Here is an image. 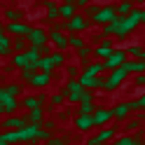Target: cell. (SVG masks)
I'll list each match as a JSON object with an SVG mask.
<instances>
[{
  "instance_id": "cell-1",
  "label": "cell",
  "mask_w": 145,
  "mask_h": 145,
  "mask_svg": "<svg viewBox=\"0 0 145 145\" xmlns=\"http://www.w3.org/2000/svg\"><path fill=\"white\" fill-rule=\"evenodd\" d=\"M91 24H94L91 19H87V16H82V14H75L72 19L66 21V28H63V31H68V33H82V31H87Z\"/></svg>"
},
{
  "instance_id": "cell-2",
  "label": "cell",
  "mask_w": 145,
  "mask_h": 145,
  "mask_svg": "<svg viewBox=\"0 0 145 145\" xmlns=\"http://www.w3.org/2000/svg\"><path fill=\"white\" fill-rule=\"evenodd\" d=\"M117 7H110V5H105V7H101V10H98V14L94 16V24H98V26H108V24H112L115 19H117Z\"/></svg>"
},
{
  "instance_id": "cell-3",
  "label": "cell",
  "mask_w": 145,
  "mask_h": 145,
  "mask_svg": "<svg viewBox=\"0 0 145 145\" xmlns=\"http://www.w3.org/2000/svg\"><path fill=\"white\" fill-rule=\"evenodd\" d=\"M126 56H129V54H126L124 49H115L110 56L105 59V70H115V68H122L124 63H126Z\"/></svg>"
},
{
  "instance_id": "cell-4",
  "label": "cell",
  "mask_w": 145,
  "mask_h": 145,
  "mask_svg": "<svg viewBox=\"0 0 145 145\" xmlns=\"http://www.w3.org/2000/svg\"><path fill=\"white\" fill-rule=\"evenodd\" d=\"M126 75H129V70H126L124 66H122V68H115V70L110 72V77L105 80V87H103V89H117V87L124 82Z\"/></svg>"
},
{
  "instance_id": "cell-5",
  "label": "cell",
  "mask_w": 145,
  "mask_h": 145,
  "mask_svg": "<svg viewBox=\"0 0 145 145\" xmlns=\"http://www.w3.org/2000/svg\"><path fill=\"white\" fill-rule=\"evenodd\" d=\"M28 42H31V47H42V44L49 42V33L44 31V28H31Z\"/></svg>"
},
{
  "instance_id": "cell-6",
  "label": "cell",
  "mask_w": 145,
  "mask_h": 145,
  "mask_svg": "<svg viewBox=\"0 0 145 145\" xmlns=\"http://www.w3.org/2000/svg\"><path fill=\"white\" fill-rule=\"evenodd\" d=\"M5 31H7V33H14L16 38H28L31 26H26V24H21V21H10V24L5 26Z\"/></svg>"
},
{
  "instance_id": "cell-7",
  "label": "cell",
  "mask_w": 145,
  "mask_h": 145,
  "mask_svg": "<svg viewBox=\"0 0 145 145\" xmlns=\"http://www.w3.org/2000/svg\"><path fill=\"white\" fill-rule=\"evenodd\" d=\"M49 42H52L59 52L68 49V35H63V31H49Z\"/></svg>"
},
{
  "instance_id": "cell-8",
  "label": "cell",
  "mask_w": 145,
  "mask_h": 145,
  "mask_svg": "<svg viewBox=\"0 0 145 145\" xmlns=\"http://www.w3.org/2000/svg\"><path fill=\"white\" fill-rule=\"evenodd\" d=\"M112 52H115V49H112V44L108 42V40H103V42H101V44L96 47V52H94V54H96L98 59H108V56H110Z\"/></svg>"
},
{
  "instance_id": "cell-9",
  "label": "cell",
  "mask_w": 145,
  "mask_h": 145,
  "mask_svg": "<svg viewBox=\"0 0 145 145\" xmlns=\"http://www.w3.org/2000/svg\"><path fill=\"white\" fill-rule=\"evenodd\" d=\"M59 12H61V19H72L77 14V7L70 3H63V5H59Z\"/></svg>"
},
{
  "instance_id": "cell-10",
  "label": "cell",
  "mask_w": 145,
  "mask_h": 145,
  "mask_svg": "<svg viewBox=\"0 0 145 145\" xmlns=\"http://www.w3.org/2000/svg\"><path fill=\"white\" fill-rule=\"evenodd\" d=\"M42 5L47 7V21L61 19V12H59V5H56V3H42Z\"/></svg>"
},
{
  "instance_id": "cell-11",
  "label": "cell",
  "mask_w": 145,
  "mask_h": 145,
  "mask_svg": "<svg viewBox=\"0 0 145 145\" xmlns=\"http://www.w3.org/2000/svg\"><path fill=\"white\" fill-rule=\"evenodd\" d=\"M126 19H129V24L133 26V28H136V26H140V24H145V12L143 10H133L129 16H126Z\"/></svg>"
},
{
  "instance_id": "cell-12",
  "label": "cell",
  "mask_w": 145,
  "mask_h": 145,
  "mask_svg": "<svg viewBox=\"0 0 145 145\" xmlns=\"http://www.w3.org/2000/svg\"><path fill=\"white\" fill-rule=\"evenodd\" d=\"M124 68L129 72H145V59H140V61H126Z\"/></svg>"
},
{
  "instance_id": "cell-13",
  "label": "cell",
  "mask_w": 145,
  "mask_h": 145,
  "mask_svg": "<svg viewBox=\"0 0 145 145\" xmlns=\"http://www.w3.org/2000/svg\"><path fill=\"white\" fill-rule=\"evenodd\" d=\"M110 117H115L110 110H96V112H94V124L101 126V124H105L108 120H110Z\"/></svg>"
},
{
  "instance_id": "cell-14",
  "label": "cell",
  "mask_w": 145,
  "mask_h": 145,
  "mask_svg": "<svg viewBox=\"0 0 145 145\" xmlns=\"http://www.w3.org/2000/svg\"><path fill=\"white\" fill-rule=\"evenodd\" d=\"M131 12H133L131 0H122V3H117V14H120V16H129Z\"/></svg>"
},
{
  "instance_id": "cell-15",
  "label": "cell",
  "mask_w": 145,
  "mask_h": 145,
  "mask_svg": "<svg viewBox=\"0 0 145 145\" xmlns=\"http://www.w3.org/2000/svg\"><path fill=\"white\" fill-rule=\"evenodd\" d=\"M68 47H75V49L84 47V38H82L80 33H70V35H68Z\"/></svg>"
},
{
  "instance_id": "cell-16",
  "label": "cell",
  "mask_w": 145,
  "mask_h": 145,
  "mask_svg": "<svg viewBox=\"0 0 145 145\" xmlns=\"http://www.w3.org/2000/svg\"><path fill=\"white\" fill-rule=\"evenodd\" d=\"M94 126V115H80V120H77V129H91Z\"/></svg>"
},
{
  "instance_id": "cell-17",
  "label": "cell",
  "mask_w": 145,
  "mask_h": 145,
  "mask_svg": "<svg viewBox=\"0 0 145 145\" xmlns=\"http://www.w3.org/2000/svg\"><path fill=\"white\" fill-rule=\"evenodd\" d=\"M12 49H14L12 40L7 38V35H3V38H0V56H5V54H10Z\"/></svg>"
},
{
  "instance_id": "cell-18",
  "label": "cell",
  "mask_w": 145,
  "mask_h": 145,
  "mask_svg": "<svg viewBox=\"0 0 145 145\" xmlns=\"http://www.w3.org/2000/svg\"><path fill=\"white\" fill-rule=\"evenodd\" d=\"M103 70H105V61H98V63H91V66L84 70V75H101Z\"/></svg>"
},
{
  "instance_id": "cell-19",
  "label": "cell",
  "mask_w": 145,
  "mask_h": 145,
  "mask_svg": "<svg viewBox=\"0 0 145 145\" xmlns=\"http://www.w3.org/2000/svg\"><path fill=\"white\" fill-rule=\"evenodd\" d=\"M5 126H10V129H24V126H26V120H19V117H7V120H5Z\"/></svg>"
},
{
  "instance_id": "cell-20",
  "label": "cell",
  "mask_w": 145,
  "mask_h": 145,
  "mask_svg": "<svg viewBox=\"0 0 145 145\" xmlns=\"http://www.w3.org/2000/svg\"><path fill=\"white\" fill-rule=\"evenodd\" d=\"M110 136H112V131H110V129H105V131H101V133H98L96 138L91 140V145H101V143H105L108 138H110Z\"/></svg>"
},
{
  "instance_id": "cell-21",
  "label": "cell",
  "mask_w": 145,
  "mask_h": 145,
  "mask_svg": "<svg viewBox=\"0 0 145 145\" xmlns=\"http://www.w3.org/2000/svg\"><path fill=\"white\" fill-rule=\"evenodd\" d=\"M40 68H42L44 72H52V68H56V66H54L52 56H42V59H40Z\"/></svg>"
},
{
  "instance_id": "cell-22",
  "label": "cell",
  "mask_w": 145,
  "mask_h": 145,
  "mask_svg": "<svg viewBox=\"0 0 145 145\" xmlns=\"http://www.w3.org/2000/svg\"><path fill=\"white\" fill-rule=\"evenodd\" d=\"M5 16H7V21H21V19H24V12H19V10H7Z\"/></svg>"
},
{
  "instance_id": "cell-23",
  "label": "cell",
  "mask_w": 145,
  "mask_h": 145,
  "mask_svg": "<svg viewBox=\"0 0 145 145\" xmlns=\"http://www.w3.org/2000/svg\"><path fill=\"white\" fill-rule=\"evenodd\" d=\"M80 112H82V115H91V112H94L91 98H84V101H82V105H80Z\"/></svg>"
},
{
  "instance_id": "cell-24",
  "label": "cell",
  "mask_w": 145,
  "mask_h": 145,
  "mask_svg": "<svg viewBox=\"0 0 145 145\" xmlns=\"http://www.w3.org/2000/svg\"><path fill=\"white\" fill-rule=\"evenodd\" d=\"M40 103H42V98H26V101H24V105L26 108H28V110H35V108H40Z\"/></svg>"
},
{
  "instance_id": "cell-25",
  "label": "cell",
  "mask_w": 145,
  "mask_h": 145,
  "mask_svg": "<svg viewBox=\"0 0 145 145\" xmlns=\"http://www.w3.org/2000/svg\"><path fill=\"white\" fill-rule=\"evenodd\" d=\"M98 10H101L98 5H87L84 7V16H87V19H94V16L98 14Z\"/></svg>"
},
{
  "instance_id": "cell-26",
  "label": "cell",
  "mask_w": 145,
  "mask_h": 145,
  "mask_svg": "<svg viewBox=\"0 0 145 145\" xmlns=\"http://www.w3.org/2000/svg\"><path fill=\"white\" fill-rule=\"evenodd\" d=\"M77 56L82 59V61H89V56H91V49L84 44V47H80V49H77Z\"/></svg>"
},
{
  "instance_id": "cell-27",
  "label": "cell",
  "mask_w": 145,
  "mask_h": 145,
  "mask_svg": "<svg viewBox=\"0 0 145 145\" xmlns=\"http://www.w3.org/2000/svg\"><path fill=\"white\" fill-rule=\"evenodd\" d=\"M129 108H131V105H117L115 110H112V115H115V117H126V112H129Z\"/></svg>"
},
{
  "instance_id": "cell-28",
  "label": "cell",
  "mask_w": 145,
  "mask_h": 145,
  "mask_svg": "<svg viewBox=\"0 0 145 145\" xmlns=\"http://www.w3.org/2000/svg\"><path fill=\"white\" fill-rule=\"evenodd\" d=\"M42 120V110H40V108H35V110H31V122L33 124H38Z\"/></svg>"
},
{
  "instance_id": "cell-29",
  "label": "cell",
  "mask_w": 145,
  "mask_h": 145,
  "mask_svg": "<svg viewBox=\"0 0 145 145\" xmlns=\"http://www.w3.org/2000/svg\"><path fill=\"white\" fill-rule=\"evenodd\" d=\"M49 56L54 61V66H61V63H63V52H54V54H49Z\"/></svg>"
},
{
  "instance_id": "cell-30",
  "label": "cell",
  "mask_w": 145,
  "mask_h": 145,
  "mask_svg": "<svg viewBox=\"0 0 145 145\" xmlns=\"http://www.w3.org/2000/svg\"><path fill=\"white\" fill-rule=\"evenodd\" d=\"M126 54H129V56H140V59H143V49H140V47H131V49H126Z\"/></svg>"
},
{
  "instance_id": "cell-31",
  "label": "cell",
  "mask_w": 145,
  "mask_h": 145,
  "mask_svg": "<svg viewBox=\"0 0 145 145\" xmlns=\"http://www.w3.org/2000/svg\"><path fill=\"white\" fill-rule=\"evenodd\" d=\"M63 3H70V5H75V7H87L89 0H63Z\"/></svg>"
},
{
  "instance_id": "cell-32",
  "label": "cell",
  "mask_w": 145,
  "mask_h": 145,
  "mask_svg": "<svg viewBox=\"0 0 145 145\" xmlns=\"http://www.w3.org/2000/svg\"><path fill=\"white\" fill-rule=\"evenodd\" d=\"M3 35H5V26L0 24V38H3Z\"/></svg>"
},
{
  "instance_id": "cell-33",
  "label": "cell",
  "mask_w": 145,
  "mask_h": 145,
  "mask_svg": "<svg viewBox=\"0 0 145 145\" xmlns=\"http://www.w3.org/2000/svg\"><path fill=\"white\" fill-rule=\"evenodd\" d=\"M136 3H145V0H136Z\"/></svg>"
},
{
  "instance_id": "cell-34",
  "label": "cell",
  "mask_w": 145,
  "mask_h": 145,
  "mask_svg": "<svg viewBox=\"0 0 145 145\" xmlns=\"http://www.w3.org/2000/svg\"><path fill=\"white\" fill-rule=\"evenodd\" d=\"M143 59H145V52H143Z\"/></svg>"
}]
</instances>
